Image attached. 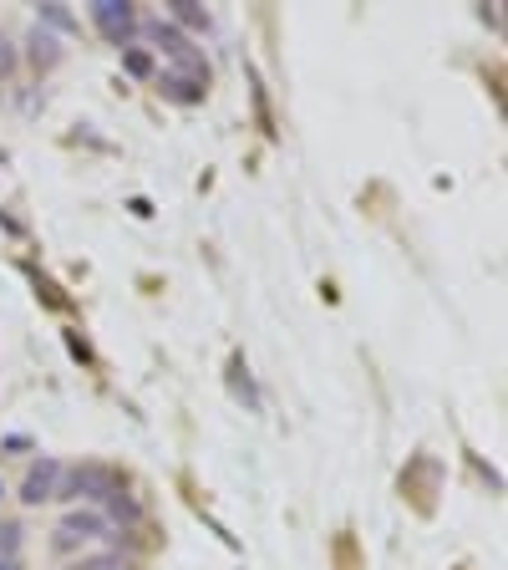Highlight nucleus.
I'll return each mask as SVG.
<instances>
[{"label": "nucleus", "mask_w": 508, "mask_h": 570, "mask_svg": "<svg viewBox=\"0 0 508 570\" xmlns=\"http://www.w3.org/2000/svg\"><path fill=\"white\" fill-rule=\"evenodd\" d=\"M0 499H6V484H0Z\"/></svg>", "instance_id": "nucleus-12"}, {"label": "nucleus", "mask_w": 508, "mask_h": 570, "mask_svg": "<svg viewBox=\"0 0 508 570\" xmlns=\"http://www.w3.org/2000/svg\"><path fill=\"white\" fill-rule=\"evenodd\" d=\"M102 534H112V520H107L102 510H77L57 524V550L92 546V540H102Z\"/></svg>", "instance_id": "nucleus-3"}, {"label": "nucleus", "mask_w": 508, "mask_h": 570, "mask_svg": "<svg viewBox=\"0 0 508 570\" xmlns=\"http://www.w3.org/2000/svg\"><path fill=\"white\" fill-rule=\"evenodd\" d=\"M31 61H36L41 71H51V67L61 61V41L47 31V26H36V31H31Z\"/></svg>", "instance_id": "nucleus-7"}, {"label": "nucleus", "mask_w": 508, "mask_h": 570, "mask_svg": "<svg viewBox=\"0 0 508 570\" xmlns=\"http://www.w3.org/2000/svg\"><path fill=\"white\" fill-rule=\"evenodd\" d=\"M57 484H61V459H36L31 469H26L21 499L26 504H47V499H57Z\"/></svg>", "instance_id": "nucleus-5"}, {"label": "nucleus", "mask_w": 508, "mask_h": 570, "mask_svg": "<svg viewBox=\"0 0 508 570\" xmlns=\"http://www.w3.org/2000/svg\"><path fill=\"white\" fill-rule=\"evenodd\" d=\"M122 67H128L132 77H148V71H153V61H148V51H138V47H122Z\"/></svg>", "instance_id": "nucleus-9"}, {"label": "nucleus", "mask_w": 508, "mask_h": 570, "mask_svg": "<svg viewBox=\"0 0 508 570\" xmlns=\"http://www.w3.org/2000/svg\"><path fill=\"white\" fill-rule=\"evenodd\" d=\"M92 26L112 41V47H128L132 31H138V11L132 6H122V0H97L92 6Z\"/></svg>", "instance_id": "nucleus-4"}, {"label": "nucleus", "mask_w": 508, "mask_h": 570, "mask_svg": "<svg viewBox=\"0 0 508 570\" xmlns=\"http://www.w3.org/2000/svg\"><path fill=\"white\" fill-rule=\"evenodd\" d=\"M203 87L209 82H193V77H178V71H163V77H158V92H163L168 102H183V107L203 102Z\"/></svg>", "instance_id": "nucleus-6"}, {"label": "nucleus", "mask_w": 508, "mask_h": 570, "mask_svg": "<svg viewBox=\"0 0 508 570\" xmlns=\"http://www.w3.org/2000/svg\"><path fill=\"white\" fill-rule=\"evenodd\" d=\"M16 77V47H11V36L0 31V82H11Z\"/></svg>", "instance_id": "nucleus-10"}, {"label": "nucleus", "mask_w": 508, "mask_h": 570, "mask_svg": "<svg viewBox=\"0 0 508 570\" xmlns=\"http://www.w3.org/2000/svg\"><path fill=\"white\" fill-rule=\"evenodd\" d=\"M87 570H132L122 556H97V560H87Z\"/></svg>", "instance_id": "nucleus-11"}, {"label": "nucleus", "mask_w": 508, "mask_h": 570, "mask_svg": "<svg viewBox=\"0 0 508 570\" xmlns=\"http://www.w3.org/2000/svg\"><path fill=\"white\" fill-rule=\"evenodd\" d=\"M122 489V479L107 469V463H77V469H61V484H57V499H87V504H97V499H112Z\"/></svg>", "instance_id": "nucleus-2"}, {"label": "nucleus", "mask_w": 508, "mask_h": 570, "mask_svg": "<svg viewBox=\"0 0 508 570\" xmlns=\"http://www.w3.org/2000/svg\"><path fill=\"white\" fill-rule=\"evenodd\" d=\"M142 36L153 41L158 51L168 57V71H178V77H193V82H209V61H203V51L193 47V36L189 31H178L173 21H142Z\"/></svg>", "instance_id": "nucleus-1"}, {"label": "nucleus", "mask_w": 508, "mask_h": 570, "mask_svg": "<svg viewBox=\"0 0 508 570\" xmlns=\"http://www.w3.org/2000/svg\"><path fill=\"white\" fill-rule=\"evenodd\" d=\"M173 21H178V26H189V31H209V11L189 6V0H178V6H173Z\"/></svg>", "instance_id": "nucleus-8"}]
</instances>
